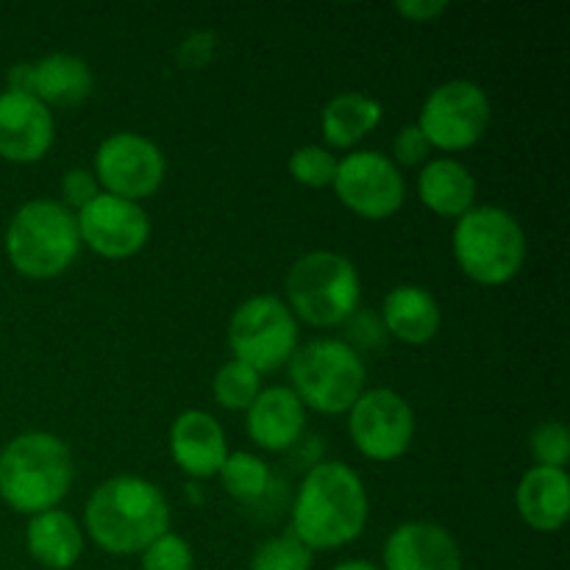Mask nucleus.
Returning <instances> with one entry per match:
<instances>
[{
  "label": "nucleus",
  "mask_w": 570,
  "mask_h": 570,
  "mask_svg": "<svg viewBox=\"0 0 570 570\" xmlns=\"http://www.w3.org/2000/svg\"><path fill=\"white\" fill-rule=\"evenodd\" d=\"M371 512L360 473L343 462L309 468L293 501L289 532L309 551H332L354 543Z\"/></svg>",
  "instance_id": "obj_1"
},
{
  "label": "nucleus",
  "mask_w": 570,
  "mask_h": 570,
  "mask_svg": "<svg viewBox=\"0 0 570 570\" xmlns=\"http://www.w3.org/2000/svg\"><path fill=\"white\" fill-rule=\"evenodd\" d=\"M83 521L87 534L106 554H142L156 538L170 532V507L148 479L115 476L89 495Z\"/></svg>",
  "instance_id": "obj_2"
},
{
  "label": "nucleus",
  "mask_w": 570,
  "mask_h": 570,
  "mask_svg": "<svg viewBox=\"0 0 570 570\" xmlns=\"http://www.w3.org/2000/svg\"><path fill=\"white\" fill-rule=\"evenodd\" d=\"M72 484L70 449L56 434L26 432L0 451V499L22 515L56 510Z\"/></svg>",
  "instance_id": "obj_3"
},
{
  "label": "nucleus",
  "mask_w": 570,
  "mask_h": 570,
  "mask_svg": "<svg viewBox=\"0 0 570 570\" xmlns=\"http://www.w3.org/2000/svg\"><path fill=\"white\" fill-rule=\"evenodd\" d=\"M6 256L26 278H53L76 262L81 250L76 215L65 204L37 198L22 204L6 228Z\"/></svg>",
  "instance_id": "obj_4"
},
{
  "label": "nucleus",
  "mask_w": 570,
  "mask_h": 570,
  "mask_svg": "<svg viewBox=\"0 0 570 570\" xmlns=\"http://www.w3.org/2000/svg\"><path fill=\"white\" fill-rule=\"evenodd\" d=\"M454 259L471 282L501 287L527 262V234L507 209L473 206L454 228Z\"/></svg>",
  "instance_id": "obj_5"
},
{
  "label": "nucleus",
  "mask_w": 570,
  "mask_h": 570,
  "mask_svg": "<svg viewBox=\"0 0 570 570\" xmlns=\"http://www.w3.org/2000/svg\"><path fill=\"white\" fill-rule=\"evenodd\" d=\"M365 362L343 340H312L289 356L293 393L304 410L343 415L365 393Z\"/></svg>",
  "instance_id": "obj_6"
},
{
  "label": "nucleus",
  "mask_w": 570,
  "mask_h": 570,
  "mask_svg": "<svg viewBox=\"0 0 570 570\" xmlns=\"http://www.w3.org/2000/svg\"><path fill=\"white\" fill-rule=\"evenodd\" d=\"M360 273L334 250H312L287 273L289 312L309 326H343L360 309Z\"/></svg>",
  "instance_id": "obj_7"
},
{
  "label": "nucleus",
  "mask_w": 570,
  "mask_h": 570,
  "mask_svg": "<svg viewBox=\"0 0 570 570\" xmlns=\"http://www.w3.org/2000/svg\"><path fill=\"white\" fill-rule=\"evenodd\" d=\"M228 348L234 360L254 367L259 376L278 371L298 348L295 315L276 295H254L228 321Z\"/></svg>",
  "instance_id": "obj_8"
},
{
  "label": "nucleus",
  "mask_w": 570,
  "mask_h": 570,
  "mask_svg": "<svg viewBox=\"0 0 570 570\" xmlns=\"http://www.w3.org/2000/svg\"><path fill=\"white\" fill-rule=\"evenodd\" d=\"M490 122V98L476 81L454 78L429 92L415 122L440 150H468L484 137Z\"/></svg>",
  "instance_id": "obj_9"
},
{
  "label": "nucleus",
  "mask_w": 570,
  "mask_h": 570,
  "mask_svg": "<svg viewBox=\"0 0 570 570\" xmlns=\"http://www.w3.org/2000/svg\"><path fill=\"white\" fill-rule=\"evenodd\" d=\"M334 193L345 209L365 220H384L404 206V176L390 156L379 150H356L337 161Z\"/></svg>",
  "instance_id": "obj_10"
},
{
  "label": "nucleus",
  "mask_w": 570,
  "mask_h": 570,
  "mask_svg": "<svg viewBox=\"0 0 570 570\" xmlns=\"http://www.w3.org/2000/svg\"><path fill=\"white\" fill-rule=\"evenodd\" d=\"M348 415V432L362 456L393 462L410 451L415 438V412L387 387L367 390L356 399Z\"/></svg>",
  "instance_id": "obj_11"
},
{
  "label": "nucleus",
  "mask_w": 570,
  "mask_h": 570,
  "mask_svg": "<svg viewBox=\"0 0 570 570\" xmlns=\"http://www.w3.org/2000/svg\"><path fill=\"white\" fill-rule=\"evenodd\" d=\"M165 154L159 145L134 131H117L95 154V178L109 195L137 204L165 181Z\"/></svg>",
  "instance_id": "obj_12"
},
{
  "label": "nucleus",
  "mask_w": 570,
  "mask_h": 570,
  "mask_svg": "<svg viewBox=\"0 0 570 570\" xmlns=\"http://www.w3.org/2000/svg\"><path fill=\"white\" fill-rule=\"evenodd\" d=\"M81 243L104 259H128L148 245L150 217L139 204L100 193L76 215Z\"/></svg>",
  "instance_id": "obj_13"
},
{
  "label": "nucleus",
  "mask_w": 570,
  "mask_h": 570,
  "mask_svg": "<svg viewBox=\"0 0 570 570\" xmlns=\"http://www.w3.org/2000/svg\"><path fill=\"white\" fill-rule=\"evenodd\" d=\"M53 145V111L17 89L0 92V156L17 165L39 161Z\"/></svg>",
  "instance_id": "obj_14"
},
{
  "label": "nucleus",
  "mask_w": 570,
  "mask_h": 570,
  "mask_svg": "<svg viewBox=\"0 0 570 570\" xmlns=\"http://www.w3.org/2000/svg\"><path fill=\"white\" fill-rule=\"evenodd\" d=\"M384 570H462V551L438 523H401L384 543Z\"/></svg>",
  "instance_id": "obj_15"
},
{
  "label": "nucleus",
  "mask_w": 570,
  "mask_h": 570,
  "mask_svg": "<svg viewBox=\"0 0 570 570\" xmlns=\"http://www.w3.org/2000/svg\"><path fill=\"white\" fill-rule=\"evenodd\" d=\"M173 462L193 479L217 476L228 456L226 432L204 410H187L170 429Z\"/></svg>",
  "instance_id": "obj_16"
},
{
  "label": "nucleus",
  "mask_w": 570,
  "mask_h": 570,
  "mask_svg": "<svg viewBox=\"0 0 570 570\" xmlns=\"http://www.w3.org/2000/svg\"><path fill=\"white\" fill-rule=\"evenodd\" d=\"M306 429V410L289 387H267L248 406V438L265 451H287Z\"/></svg>",
  "instance_id": "obj_17"
},
{
  "label": "nucleus",
  "mask_w": 570,
  "mask_h": 570,
  "mask_svg": "<svg viewBox=\"0 0 570 570\" xmlns=\"http://www.w3.org/2000/svg\"><path fill=\"white\" fill-rule=\"evenodd\" d=\"M518 515L534 532H557L570 512V479L566 468H532L523 473L515 493Z\"/></svg>",
  "instance_id": "obj_18"
},
{
  "label": "nucleus",
  "mask_w": 570,
  "mask_h": 570,
  "mask_svg": "<svg viewBox=\"0 0 570 570\" xmlns=\"http://www.w3.org/2000/svg\"><path fill=\"white\" fill-rule=\"evenodd\" d=\"M384 332L393 334L395 340L406 345H426L429 340L438 337L440 323V304L426 287L417 284H401L390 289L382 306Z\"/></svg>",
  "instance_id": "obj_19"
},
{
  "label": "nucleus",
  "mask_w": 570,
  "mask_h": 570,
  "mask_svg": "<svg viewBox=\"0 0 570 570\" xmlns=\"http://www.w3.org/2000/svg\"><path fill=\"white\" fill-rule=\"evenodd\" d=\"M95 78L83 59L72 53H50L31 65V95L45 106L72 109L92 95Z\"/></svg>",
  "instance_id": "obj_20"
},
{
  "label": "nucleus",
  "mask_w": 570,
  "mask_h": 570,
  "mask_svg": "<svg viewBox=\"0 0 570 570\" xmlns=\"http://www.w3.org/2000/svg\"><path fill=\"white\" fill-rule=\"evenodd\" d=\"M28 554L50 570H70L83 554V534L65 510L39 512L26 529Z\"/></svg>",
  "instance_id": "obj_21"
},
{
  "label": "nucleus",
  "mask_w": 570,
  "mask_h": 570,
  "mask_svg": "<svg viewBox=\"0 0 570 570\" xmlns=\"http://www.w3.org/2000/svg\"><path fill=\"white\" fill-rule=\"evenodd\" d=\"M423 206L440 217H462L476 200V178L462 161L432 159L417 178Z\"/></svg>",
  "instance_id": "obj_22"
},
{
  "label": "nucleus",
  "mask_w": 570,
  "mask_h": 570,
  "mask_svg": "<svg viewBox=\"0 0 570 570\" xmlns=\"http://www.w3.org/2000/svg\"><path fill=\"white\" fill-rule=\"evenodd\" d=\"M382 104L365 92H343L326 104L321 115L323 137L332 148H351L382 122Z\"/></svg>",
  "instance_id": "obj_23"
},
{
  "label": "nucleus",
  "mask_w": 570,
  "mask_h": 570,
  "mask_svg": "<svg viewBox=\"0 0 570 570\" xmlns=\"http://www.w3.org/2000/svg\"><path fill=\"white\" fill-rule=\"evenodd\" d=\"M217 476L223 479L226 493L232 495V499L243 501V504H256V501H262L273 484L267 462L259 460L256 454H248V451L228 454Z\"/></svg>",
  "instance_id": "obj_24"
},
{
  "label": "nucleus",
  "mask_w": 570,
  "mask_h": 570,
  "mask_svg": "<svg viewBox=\"0 0 570 570\" xmlns=\"http://www.w3.org/2000/svg\"><path fill=\"white\" fill-rule=\"evenodd\" d=\"M212 390H215V399L217 404L226 406V410H245L254 404L256 395L262 393L259 387V373L254 367L243 365V362L232 360L217 371L215 382H212Z\"/></svg>",
  "instance_id": "obj_25"
},
{
  "label": "nucleus",
  "mask_w": 570,
  "mask_h": 570,
  "mask_svg": "<svg viewBox=\"0 0 570 570\" xmlns=\"http://www.w3.org/2000/svg\"><path fill=\"white\" fill-rule=\"evenodd\" d=\"M312 551L295 538L293 532H284L278 538L265 540L250 557V570H309Z\"/></svg>",
  "instance_id": "obj_26"
},
{
  "label": "nucleus",
  "mask_w": 570,
  "mask_h": 570,
  "mask_svg": "<svg viewBox=\"0 0 570 570\" xmlns=\"http://www.w3.org/2000/svg\"><path fill=\"white\" fill-rule=\"evenodd\" d=\"M334 173H337V159L321 145H304L289 156V176L304 187H332Z\"/></svg>",
  "instance_id": "obj_27"
},
{
  "label": "nucleus",
  "mask_w": 570,
  "mask_h": 570,
  "mask_svg": "<svg viewBox=\"0 0 570 570\" xmlns=\"http://www.w3.org/2000/svg\"><path fill=\"white\" fill-rule=\"evenodd\" d=\"M529 449H532L534 462H538L540 468H566L570 456V434L566 423H538L532 438H529Z\"/></svg>",
  "instance_id": "obj_28"
},
{
  "label": "nucleus",
  "mask_w": 570,
  "mask_h": 570,
  "mask_svg": "<svg viewBox=\"0 0 570 570\" xmlns=\"http://www.w3.org/2000/svg\"><path fill=\"white\" fill-rule=\"evenodd\" d=\"M195 557L181 534L165 532L142 551V570H193Z\"/></svg>",
  "instance_id": "obj_29"
},
{
  "label": "nucleus",
  "mask_w": 570,
  "mask_h": 570,
  "mask_svg": "<svg viewBox=\"0 0 570 570\" xmlns=\"http://www.w3.org/2000/svg\"><path fill=\"white\" fill-rule=\"evenodd\" d=\"M345 326V334H348V340H343V343H348L351 348H379L384 340V323L382 317L371 315L367 309H356L354 315L348 317V321L343 323Z\"/></svg>",
  "instance_id": "obj_30"
},
{
  "label": "nucleus",
  "mask_w": 570,
  "mask_h": 570,
  "mask_svg": "<svg viewBox=\"0 0 570 570\" xmlns=\"http://www.w3.org/2000/svg\"><path fill=\"white\" fill-rule=\"evenodd\" d=\"M100 195V184L95 178V173L81 170H67L65 178H61V198H65L67 209H78L81 212L89 200H95Z\"/></svg>",
  "instance_id": "obj_31"
},
{
  "label": "nucleus",
  "mask_w": 570,
  "mask_h": 570,
  "mask_svg": "<svg viewBox=\"0 0 570 570\" xmlns=\"http://www.w3.org/2000/svg\"><path fill=\"white\" fill-rule=\"evenodd\" d=\"M429 150H432V145L417 126H404L395 134L393 156L401 165H421V161H426Z\"/></svg>",
  "instance_id": "obj_32"
},
{
  "label": "nucleus",
  "mask_w": 570,
  "mask_h": 570,
  "mask_svg": "<svg viewBox=\"0 0 570 570\" xmlns=\"http://www.w3.org/2000/svg\"><path fill=\"white\" fill-rule=\"evenodd\" d=\"M395 11L412 22H429L438 20L440 14H445V11H449V3H445V0H401V3H395Z\"/></svg>",
  "instance_id": "obj_33"
},
{
  "label": "nucleus",
  "mask_w": 570,
  "mask_h": 570,
  "mask_svg": "<svg viewBox=\"0 0 570 570\" xmlns=\"http://www.w3.org/2000/svg\"><path fill=\"white\" fill-rule=\"evenodd\" d=\"M6 81H9L6 89H17V92L31 95V65H26V61L14 65L9 70V76H6Z\"/></svg>",
  "instance_id": "obj_34"
},
{
  "label": "nucleus",
  "mask_w": 570,
  "mask_h": 570,
  "mask_svg": "<svg viewBox=\"0 0 570 570\" xmlns=\"http://www.w3.org/2000/svg\"><path fill=\"white\" fill-rule=\"evenodd\" d=\"M334 570H379L373 562H365V560H351V562H340Z\"/></svg>",
  "instance_id": "obj_35"
}]
</instances>
